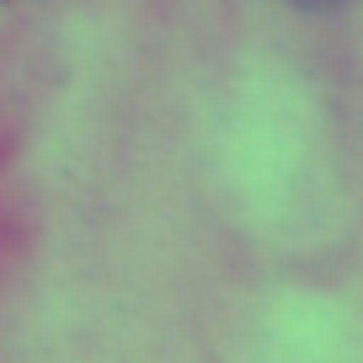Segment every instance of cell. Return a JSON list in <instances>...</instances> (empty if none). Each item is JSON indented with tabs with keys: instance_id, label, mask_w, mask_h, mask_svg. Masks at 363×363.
Returning a JSON list of instances; mask_svg holds the SVG:
<instances>
[{
	"instance_id": "obj_1",
	"label": "cell",
	"mask_w": 363,
	"mask_h": 363,
	"mask_svg": "<svg viewBox=\"0 0 363 363\" xmlns=\"http://www.w3.org/2000/svg\"><path fill=\"white\" fill-rule=\"evenodd\" d=\"M289 6H299V11H337V6H347V0H289Z\"/></svg>"
}]
</instances>
